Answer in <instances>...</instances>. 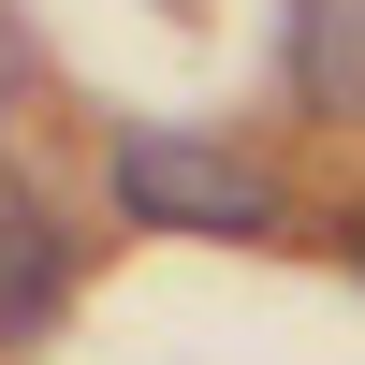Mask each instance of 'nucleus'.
I'll return each instance as SVG.
<instances>
[{
  "mask_svg": "<svg viewBox=\"0 0 365 365\" xmlns=\"http://www.w3.org/2000/svg\"><path fill=\"white\" fill-rule=\"evenodd\" d=\"M117 205L161 234H278V175L234 161V146H190V132H117Z\"/></svg>",
  "mask_w": 365,
  "mask_h": 365,
  "instance_id": "nucleus-1",
  "label": "nucleus"
},
{
  "mask_svg": "<svg viewBox=\"0 0 365 365\" xmlns=\"http://www.w3.org/2000/svg\"><path fill=\"white\" fill-rule=\"evenodd\" d=\"M73 307V234H58V205L29 190L15 161H0V351L44 336V322Z\"/></svg>",
  "mask_w": 365,
  "mask_h": 365,
  "instance_id": "nucleus-2",
  "label": "nucleus"
},
{
  "mask_svg": "<svg viewBox=\"0 0 365 365\" xmlns=\"http://www.w3.org/2000/svg\"><path fill=\"white\" fill-rule=\"evenodd\" d=\"M292 103L365 117V0H292Z\"/></svg>",
  "mask_w": 365,
  "mask_h": 365,
  "instance_id": "nucleus-3",
  "label": "nucleus"
},
{
  "mask_svg": "<svg viewBox=\"0 0 365 365\" xmlns=\"http://www.w3.org/2000/svg\"><path fill=\"white\" fill-rule=\"evenodd\" d=\"M15 73H29V58H15V29H0V103H15Z\"/></svg>",
  "mask_w": 365,
  "mask_h": 365,
  "instance_id": "nucleus-4",
  "label": "nucleus"
}]
</instances>
